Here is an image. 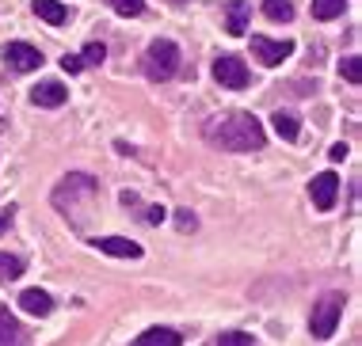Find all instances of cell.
<instances>
[{
	"label": "cell",
	"mask_w": 362,
	"mask_h": 346,
	"mask_svg": "<svg viewBox=\"0 0 362 346\" xmlns=\"http://www.w3.org/2000/svg\"><path fill=\"white\" fill-rule=\"evenodd\" d=\"M252 49H256V57L263 65H279L293 54V42H286V38L279 42V38H267V35H252Z\"/></svg>",
	"instance_id": "ba28073f"
},
{
	"label": "cell",
	"mask_w": 362,
	"mask_h": 346,
	"mask_svg": "<svg viewBox=\"0 0 362 346\" xmlns=\"http://www.w3.org/2000/svg\"><path fill=\"white\" fill-rule=\"evenodd\" d=\"M31 99L38 107H62L65 103V84H57V80H42V84H35V92H31Z\"/></svg>",
	"instance_id": "8fae6325"
},
{
	"label": "cell",
	"mask_w": 362,
	"mask_h": 346,
	"mask_svg": "<svg viewBox=\"0 0 362 346\" xmlns=\"http://www.w3.org/2000/svg\"><path fill=\"white\" fill-rule=\"evenodd\" d=\"M263 16H267L271 23H290L293 8H290V0H263Z\"/></svg>",
	"instance_id": "ac0fdd59"
},
{
	"label": "cell",
	"mask_w": 362,
	"mask_h": 346,
	"mask_svg": "<svg viewBox=\"0 0 362 346\" xmlns=\"http://www.w3.org/2000/svg\"><path fill=\"white\" fill-rule=\"evenodd\" d=\"M19 309L31 312V316H46L54 309V297L42 293V290H23V297H19Z\"/></svg>",
	"instance_id": "5bb4252c"
},
{
	"label": "cell",
	"mask_w": 362,
	"mask_h": 346,
	"mask_svg": "<svg viewBox=\"0 0 362 346\" xmlns=\"http://www.w3.org/2000/svg\"><path fill=\"white\" fill-rule=\"evenodd\" d=\"M88 194H95V179H88V175H69V179L57 183L54 205H57V210H65L69 202H81V198H88Z\"/></svg>",
	"instance_id": "8992f818"
},
{
	"label": "cell",
	"mask_w": 362,
	"mask_h": 346,
	"mask_svg": "<svg viewBox=\"0 0 362 346\" xmlns=\"http://www.w3.org/2000/svg\"><path fill=\"white\" fill-rule=\"evenodd\" d=\"M35 12H38V19H46L50 27H62V23H69V19H73V12L62 4V0H35Z\"/></svg>",
	"instance_id": "7c38bea8"
},
{
	"label": "cell",
	"mask_w": 362,
	"mask_h": 346,
	"mask_svg": "<svg viewBox=\"0 0 362 346\" xmlns=\"http://www.w3.org/2000/svg\"><path fill=\"white\" fill-rule=\"evenodd\" d=\"M309 198H313L317 210H332L336 198H339V175L336 172H320L317 179L309 183Z\"/></svg>",
	"instance_id": "52a82bcc"
},
{
	"label": "cell",
	"mask_w": 362,
	"mask_h": 346,
	"mask_svg": "<svg viewBox=\"0 0 362 346\" xmlns=\"http://www.w3.org/2000/svg\"><path fill=\"white\" fill-rule=\"evenodd\" d=\"M107 4H111L119 16H126V19H138L145 12V0H107Z\"/></svg>",
	"instance_id": "ffe728a7"
},
{
	"label": "cell",
	"mask_w": 362,
	"mask_h": 346,
	"mask_svg": "<svg viewBox=\"0 0 362 346\" xmlns=\"http://www.w3.org/2000/svg\"><path fill=\"white\" fill-rule=\"evenodd\" d=\"M344 8H347V0H313V16H317L320 23H328V19L344 16Z\"/></svg>",
	"instance_id": "d6986e66"
},
{
	"label": "cell",
	"mask_w": 362,
	"mask_h": 346,
	"mask_svg": "<svg viewBox=\"0 0 362 346\" xmlns=\"http://www.w3.org/2000/svg\"><path fill=\"white\" fill-rule=\"evenodd\" d=\"M214 76H218V84L233 88V92L248 88V80H252L248 65H244L240 57H233V54H225V57H218V61H214Z\"/></svg>",
	"instance_id": "277c9868"
},
{
	"label": "cell",
	"mask_w": 362,
	"mask_h": 346,
	"mask_svg": "<svg viewBox=\"0 0 362 346\" xmlns=\"http://www.w3.org/2000/svg\"><path fill=\"white\" fill-rule=\"evenodd\" d=\"M4 65L12 68V73H35V68L42 65V54H38L31 42H8L4 46Z\"/></svg>",
	"instance_id": "5b68a950"
},
{
	"label": "cell",
	"mask_w": 362,
	"mask_h": 346,
	"mask_svg": "<svg viewBox=\"0 0 362 346\" xmlns=\"http://www.w3.org/2000/svg\"><path fill=\"white\" fill-rule=\"evenodd\" d=\"M119 202H122V205H130V210H134V205H138V194H134V191H122V198H119Z\"/></svg>",
	"instance_id": "f1b7e54d"
},
{
	"label": "cell",
	"mask_w": 362,
	"mask_h": 346,
	"mask_svg": "<svg viewBox=\"0 0 362 346\" xmlns=\"http://www.w3.org/2000/svg\"><path fill=\"white\" fill-rule=\"evenodd\" d=\"M194 213L191 210H175V229H183V232H194Z\"/></svg>",
	"instance_id": "cb8c5ba5"
},
{
	"label": "cell",
	"mask_w": 362,
	"mask_h": 346,
	"mask_svg": "<svg viewBox=\"0 0 362 346\" xmlns=\"http://www.w3.org/2000/svg\"><path fill=\"white\" fill-rule=\"evenodd\" d=\"M27 270L23 255H12V251H0V282H16L19 274Z\"/></svg>",
	"instance_id": "2e32d148"
},
{
	"label": "cell",
	"mask_w": 362,
	"mask_h": 346,
	"mask_svg": "<svg viewBox=\"0 0 362 346\" xmlns=\"http://www.w3.org/2000/svg\"><path fill=\"white\" fill-rule=\"evenodd\" d=\"M92 247H100L103 255H115V259H141V244L126 240V236H95Z\"/></svg>",
	"instance_id": "9c48e42d"
},
{
	"label": "cell",
	"mask_w": 362,
	"mask_h": 346,
	"mask_svg": "<svg viewBox=\"0 0 362 346\" xmlns=\"http://www.w3.org/2000/svg\"><path fill=\"white\" fill-rule=\"evenodd\" d=\"M218 346H256V339L244 331H225V335H218Z\"/></svg>",
	"instance_id": "603a6c76"
},
{
	"label": "cell",
	"mask_w": 362,
	"mask_h": 346,
	"mask_svg": "<svg viewBox=\"0 0 362 346\" xmlns=\"http://www.w3.org/2000/svg\"><path fill=\"white\" fill-rule=\"evenodd\" d=\"M225 27H229V35H244V31H248V0H233Z\"/></svg>",
	"instance_id": "9a60e30c"
},
{
	"label": "cell",
	"mask_w": 362,
	"mask_h": 346,
	"mask_svg": "<svg viewBox=\"0 0 362 346\" xmlns=\"http://www.w3.org/2000/svg\"><path fill=\"white\" fill-rule=\"evenodd\" d=\"M172 4H187V0H172Z\"/></svg>",
	"instance_id": "f546056e"
},
{
	"label": "cell",
	"mask_w": 362,
	"mask_h": 346,
	"mask_svg": "<svg viewBox=\"0 0 362 346\" xmlns=\"http://www.w3.org/2000/svg\"><path fill=\"white\" fill-rule=\"evenodd\" d=\"M145 221H149V225H160V221H164V205H149V210H145Z\"/></svg>",
	"instance_id": "484cf974"
},
{
	"label": "cell",
	"mask_w": 362,
	"mask_h": 346,
	"mask_svg": "<svg viewBox=\"0 0 362 346\" xmlns=\"http://www.w3.org/2000/svg\"><path fill=\"white\" fill-rule=\"evenodd\" d=\"M12 217H16L12 205H8V210H0V236H4L8 229H12Z\"/></svg>",
	"instance_id": "4316f807"
},
{
	"label": "cell",
	"mask_w": 362,
	"mask_h": 346,
	"mask_svg": "<svg viewBox=\"0 0 362 346\" xmlns=\"http://www.w3.org/2000/svg\"><path fill=\"white\" fill-rule=\"evenodd\" d=\"M332 160H347V145H344V141L332 145Z\"/></svg>",
	"instance_id": "83f0119b"
},
{
	"label": "cell",
	"mask_w": 362,
	"mask_h": 346,
	"mask_svg": "<svg viewBox=\"0 0 362 346\" xmlns=\"http://www.w3.org/2000/svg\"><path fill=\"white\" fill-rule=\"evenodd\" d=\"M23 342H27V335L19 328V320L0 304V346H23Z\"/></svg>",
	"instance_id": "30bf717a"
},
{
	"label": "cell",
	"mask_w": 362,
	"mask_h": 346,
	"mask_svg": "<svg viewBox=\"0 0 362 346\" xmlns=\"http://www.w3.org/2000/svg\"><path fill=\"white\" fill-rule=\"evenodd\" d=\"M103 57H107V46L103 42H88L84 54H81V61L84 65H103Z\"/></svg>",
	"instance_id": "7402d4cb"
},
{
	"label": "cell",
	"mask_w": 362,
	"mask_h": 346,
	"mask_svg": "<svg viewBox=\"0 0 362 346\" xmlns=\"http://www.w3.org/2000/svg\"><path fill=\"white\" fill-rule=\"evenodd\" d=\"M134 346H183V339L172 328H149L134 339Z\"/></svg>",
	"instance_id": "4fadbf2b"
},
{
	"label": "cell",
	"mask_w": 362,
	"mask_h": 346,
	"mask_svg": "<svg viewBox=\"0 0 362 346\" xmlns=\"http://www.w3.org/2000/svg\"><path fill=\"white\" fill-rule=\"evenodd\" d=\"M271 126H275V133L282 137V141H298V130H301V126H298V118H293V114L279 111L275 118H271Z\"/></svg>",
	"instance_id": "e0dca14e"
},
{
	"label": "cell",
	"mask_w": 362,
	"mask_h": 346,
	"mask_svg": "<svg viewBox=\"0 0 362 346\" xmlns=\"http://www.w3.org/2000/svg\"><path fill=\"white\" fill-rule=\"evenodd\" d=\"M175 68H180V46L168 42V38H156L145 49V73H149V80H172Z\"/></svg>",
	"instance_id": "7a4b0ae2"
},
{
	"label": "cell",
	"mask_w": 362,
	"mask_h": 346,
	"mask_svg": "<svg viewBox=\"0 0 362 346\" xmlns=\"http://www.w3.org/2000/svg\"><path fill=\"white\" fill-rule=\"evenodd\" d=\"M339 73H344L347 84H358L362 80V61L358 57H344V61H339Z\"/></svg>",
	"instance_id": "44dd1931"
},
{
	"label": "cell",
	"mask_w": 362,
	"mask_h": 346,
	"mask_svg": "<svg viewBox=\"0 0 362 346\" xmlns=\"http://www.w3.org/2000/svg\"><path fill=\"white\" fill-rule=\"evenodd\" d=\"M206 141L214 148H225V153H256V148L267 145V133H263L256 114L233 111L206 122Z\"/></svg>",
	"instance_id": "6da1fadb"
},
{
	"label": "cell",
	"mask_w": 362,
	"mask_h": 346,
	"mask_svg": "<svg viewBox=\"0 0 362 346\" xmlns=\"http://www.w3.org/2000/svg\"><path fill=\"white\" fill-rule=\"evenodd\" d=\"M339 316H344V297H336V293L313 304V316H309L313 339H332L336 328H339Z\"/></svg>",
	"instance_id": "3957f363"
},
{
	"label": "cell",
	"mask_w": 362,
	"mask_h": 346,
	"mask_svg": "<svg viewBox=\"0 0 362 346\" xmlns=\"http://www.w3.org/2000/svg\"><path fill=\"white\" fill-rule=\"evenodd\" d=\"M62 68H65V73H81L84 61H81L76 54H65V57H62Z\"/></svg>",
	"instance_id": "d4e9b609"
}]
</instances>
